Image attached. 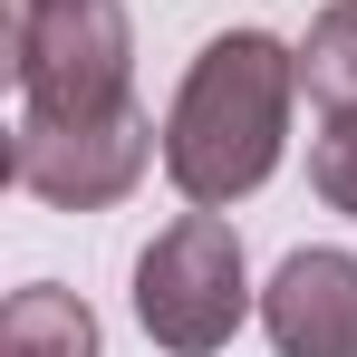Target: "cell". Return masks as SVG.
Listing matches in <instances>:
<instances>
[{"label":"cell","mask_w":357,"mask_h":357,"mask_svg":"<svg viewBox=\"0 0 357 357\" xmlns=\"http://www.w3.org/2000/svg\"><path fill=\"white\" fill-rule=\"evenodd\" d=\"M280 357H357V251H290L261 290Z\"/></svg>","instance_id":"5b68a950"},{"label":"cell","mask_w":357,"mask_h":357,"mask_svg":"<svg viewBox=\"0 0 357 357\" xmlns=\"http://www.w3.org/2000/svg\"><path fill=\"white\" fill-rule=\"evenodd\" d=\"M135 319L165 357H213L232 348V328L251 319V271H241V232L222 213H183L145 241L135 261Z\"/></svg>","instance_id":"7a4b0ae2"},{"label":"cell","mask_w":357,"mask_h":357,"mask_svg":"<svg viewBox=\"0 0 357 357\" xmlns=\"http://www.w3.org/2000/svg\"><path fill=\"white\" fill-rule=\"evenodd\" d=\"M0 357H97V309L77 290L29 280V290H10V309H0Z\"/></svg>","instance_id":"8992f818"},{"label":"cell","mask_w":357,"mask_h":357,"mask_svg":"<svg viewBox=\"0 0 357 357\" xmlns=\"http://www.w3.org/2000/svg\"><path fill=\"white\" fill-rule=\"evenodd\" d=\"M290 97H299V49H280L271 29L203 39V59L183 68L174 107H165V174H174V193L203 203V213L261 193L280 174V145H290Z\"/></svg>","instance_id":"6da1fadb"},{"label":"cell","mask_w":357,"mask_h":357,"mask_svg":"<svg viewBox=\"0 0 357 357\" xmlns=\"http://www.w3.org/2000/svg\"><path fill=\"white\" fill-rule=\"evenodd\" d=\"M299 87L328 107V116H357V0H328L299 39Z\"/></svg>","instance_id":"52a82bcc"},{"label":"cell","mask_w":357,"mask_h":357,"mask_svg":"<svg viewBox=\"0 0 357 357\" xmlns=\"http://www.w3.org/2000/svg\"><path fill=\"white\" fill-rule=\"evenodd\" d=\"M309 183H319L328 213L357 222V116H328L319 135H309Z\"/></svg>","instance_id":"ba28073f"},{"label":"cell","mask_w":357,"mask_h":357,"mask_svg":"<svg viewBox=\"0 0 357 357\" xmlns=\"http://www.w3.org/2000/svg\"><path fill=\"white\" fill-rule=\"evenodd\" d=\"M155 145H165V126L135 97L107 107V116H39V107H20L10 116V183L59 203V213H107V203H126L145 183Z\"/></svg>","instance_id":"277c9868"},{"label":"cell","mask_w":357,"mask_h":357,"mask_svg":"<svg viewBox=\"0 0 357 357\" xmlns=\"http://www.w3.org/2000/svg\"><path fill=\"white\" fill-rule=\"evenodd\" d=\"M10 77L39 116H107L126 107L135 39L116 0H20L10 10Z\"/></svg>","instance_id":"3957f363"}]
</instances>
